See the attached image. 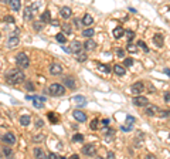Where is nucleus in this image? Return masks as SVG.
Segmentation results:
<instances>
[{
    "label": "nucleus",
    "instance_id": "17",
    "mask_svg": "<svg viewBox=\"0 0 170 159\" xmlns=\"http://www.w3.org/2000/svg\"><path fill=\"white\" fill-rule=\"evenodd\" d=\"M82 24L84 26H92L94 24V17L91 16V14H84V17H82Z\"/></svg>",
    "mask_w": 170,
    "mask_h": 159
},
{
    "label": "nucleus",
    "instance_id": "26",
    "mask_svg": "<svg viewBox=\"0 0 170 159\" xmlns=\"http://www.w3.org/2000/svg\"><path fill=\"white\" fill-rule=\"evenodd\" d=\"M33 104H34V107H36V108H43V107H44V102H43V101H40V99L37 98V95H34Z\"/></svg>",
    "mask_w": 170,
    "mask_h": 159
},
{
    "label": "nucleus",
    "instance_id": "19",
    "mask_svg": "<svg viewBox=\"0 0 170 159\" xmlns=\"http://www.w3.org/2000/svg\"><path fill=\"white\" fill-rule=\"evenodd\" d=\"M60 14H61V17H63V19H70L71 14H72V10H71L70 7H63V9H61V11H60Z\"/></svg>",
    "mask_w": 170,
    "mask_h": 159
},
{
    "label": "nucleus",
    "instance_id": "56",
    "mask_svg": "<svg viewBox=\"0 0 170 159\" xmlns=\"http://www.w3.org/2000/svg\"><path fill=\"white\" fill-rule=\"evenodd\" d=\"M164 74H166V75L170 74V70H169V68H164Z\"/></svg>",
    "mask_w": 170,
    "mask_h": 159
},
{
    "label": "nucleus",
    "instance_id": "10",
    "mask_svg": "<svg viewBox=\"0 0 170 159\" xmlns=\"http://www.w3.org/2000/svg\"><path fill=\"white\" fill-rule=\"evenodd\" d=\"M2 139H3L6 144H9V145H13V144H16V136H14L11 132H7V134H4Z\"/></svg>",
    "mask_w": 170,
    "mask_h": 159
},
{
    "label": "nucleus",
    "instance_id": "53",
    "mask_svg": "<svg viewBox=\"0 0 170 159\" xmlns=\"http://www.w3.org/2000/svg\"><path fill=\"white\" fill-rule=\"evenodd\" d=\"M33 98H34V97H31V95H26V99H27V101H33Z\"/></svg>",
    "mask_w": 170,
    "mask_h": 159
},
{
    "label": "nucleus",
    "instance_id": "31",
    "mask_svg": "<svg viewBox=\"0 0 170 159\" xmlns=\"http://www.w3.org/2000/svg\"><path fill=\"white\" fill-rule=\"evenodd\" d=\"M77 60L80 61V63H84V61L87 60V54H85V51H80L77 54Z\"/></svg>",
    "mask_w": 170,
    "mask_h": 159
},
{
    "label": "nucleus",
    "instance_id": "9",
    "mask_svg": "<svg viewBox=\"0 0 170 159\" xmlns=\"http://www.w3.org/2000/svg\"><path fill=\"white\" fill-rule=\"evenodd\" d=\"M82 44L80 43V41H72V43H71V53H74V54H78V53H80V51H82Z\"/></svg>",
    "mask_w": 170,
    "mask_h": 159
},
{
    "label": "nucleus",
    "instance_id": "24",
    "mask_svg": "<svg viewBox=\"0 0 170 159\" xmlns=\"http://www.w3.org/2000/svg\"><path fill=\"white\" fill-rule=\"evenodd\" d=\"M30 122H31L30 115H23V117H20V124H21L23 126H28V125H30Z\"/></svg>",
    "mask_w": 170,
    "mask_h": 159
},
{
    "label": "nucleus",
    "instance_id": "51",
    "mask_svg": "<svg viewBox=\"0 0 170 159\" xmlns=\"http://www.w3.org/2000/svg\"><path fill=\"white\" fill-rule=\"evenodd\" d=\"M36 125H37V126H38V128H41V126H43V125H44V122H43V121H41V119H37V122H36Z\"/></svg>",
    "mask_w": 170,
    "mask_h": 159
},
{
    "label": "nucleus",
    "instance_id": "4",
    "mask_svg": "<svg viewBox=\"0 0 170 159\" xmlns=\"http://www.w3.org/2000/svg\"><path fill=\"white\" fill-rule=\"evenodd\" d=\"M143 91H145V84L142 81L135 82V84H132V87H130V92L133 95H140Z\"/></svg>",
    "mask_w": 170,
    "mask_h": 159
},
{
    "label": "nucleus",
    "instance_id": "14",
    "mask_svg": "<svg viewBox=\"0 0 170 159\" xmlns=\"http://www.w3.org/2000/svg\"><path fill=\"white\" fill-rule=\"evenodd\" d=\"M72 101L75 102V104H78V107H85V105H87V99H85L84 95H75L72 98Z\"/></svg>",
    "mask_w": 170,
    "mask_h": 159
},
{
    "label": "nucleus",
    "instance_id": "29",
    "mask_svg": "<svg viewBox=\"0 0 170 159\" xmlns=\"http://www.w3.org/2000/svg\"><path fill=\"white\" fill-rule=\"evenodd\" d=\"M55 40L58 41V43H61V44H65V43H67V37H65L64 34H61V33H58V34L55 36Z\"/></svg>",
    "mask_w": 170,
    "mask_h": 159
},
{
    "label": "nucleus",
    "instance_id": "8",
    "mask_svg": "<svg viewBox=\"0 0 170 159\" xmlns=\"http://www.w3.org/2000/svg\"><path fill=\"white\" fill-rule=\"evenodd\" d=\"M82 153H85L87 156H94L95 153H97V148L94 145H87L82 148Z\"/></svg>",
    "mask_w": 170,
    "mask_h": 159
},
{
    "label": "nucleus",
    "instance_id": "35",
    "mask_svg": "<svg viewBox=\"0 0 170 159\" xmlns=\"http://www.w3.org/2000/svg\"><path fill=\"white\" fill-rule=\"evenodd\" d=\"M98 67H99V70H102V71L108 73V74L111 73V67H109V65H107V64H98Z\"/></svg>",
    "mask_w": 170,
    "mask_h": 159
},
{
    "label": "nucleus",
    "instance_id": "46",
    "mask_svg": "<svg viewBox=\"0 0 170 159\" xmlns=\"http://www.w3.org/2000/svg\"><path fill=\"white\" fill-rule=\"evenodd\" d=\"M159 117H162V118H167L169 117V111H159Z\"/></svg>",
    "mask_w": 170,
    "mask_h": 159
},
{
    "label": "nucleus",
    "instance_id": "20",
    "mask_svg": "<svg viewBox=\"0 0 170 159\" xmlns=\"http://www.w3.org/2000/svg\"><path fill=\"white\" fill-rule=\"evenodd\" d=\"M113 71H115V74H116V75H125L126 70H125V67H124V65L115 64V65H113Z\"/></svg>",
    "mask_w": 170,
    "mask_h": 159
},
{
    "label": "nucleus",
    "instance_id": "50",
    "mask_svg": "<svg viewBox=\"0 0 170 159\" xmlns=\"http://www.w3.org/2000/svg\"><path fill=\"white\" fill-rule=\"evenodd\" d=\"M164 101H166V102H170V92H169V91L164 94Z\"/></svg>",
    "mask_w": 170,
    "mask_h": 159
},
{
    "label": "nucleus",
    "instance_id": "23",
    "mask_svg": "<svg viewBox=\"0 0 170 159\" xmlns=\"http://www.w3.org/2000/svg\"><path fill=\"white\" fill-rule=\"evenodd\" d=\"M125 36V30L122 27H116L115 30H113V37L115 38H120Z\"/></svg>",
    "mask_w": 170,
    "mask_h": 159
},
{
    "label": "nucleus",
    "instance_id": "54",
    "mask_svg": "<svg viewBox=\"0 0 170 159\" xmlns=\"http://www.w3.org/2000/svg\"><path fill=\"white\" fill-rule=\"evenodd\" d=\"M19 33H20V31H19V29H16V30L13 31V36H19Z\"/></svg>",
    "mask_w": 170,
    "mask_h": 159
},
{
    "label": "nucleus",
    "instance_id": "30",
    "mask_svg": "<svg viewBox=\"0 0 170 159\" xmlns=\"http://www.w3.org/2000/svg\"><path fill=\"white\" fill-rule=\"evenodd\" d=\"M34 156H36V158H46V155H44V152H43V149L41 148L34 149Z\"/></svg>",
    "mask_w": 170,
    "mask_h": 159
},
{
    "label": "nucleus",
    "instance_id": "21",
    "mask_svg": "<svg viewBox=\"0 0 170 159\" xmlns=\"http://www.w3.org/2000/svg\"><path fill=\"white\" fill-rule=\"evenodd\" d=\"M82 47L85 48V50H94V48L97 47V43H95L94 40H91V38H89V40L85 41V44H82Z\"/></svg>",
    "mask_w": 170,
    "mask_h": 159
},
{
    "label": "nucleus",
    "instance_id": "33",
    "mask_svg": "<svg viewBox=\"0 0 170 159\" xmlns=\"http://www.w3.org/2000/svg\"><path fill=\"white\" fill-rule=\"evenodd\" d=\"M133 129V126H132V124H129V122H126V125H122L120 126V131H124V132H129Z\"/></svg>",
    "mask_w": 170,
    "mask_h": 159
},
{
    "label": "nucleus",
    "instance_id": "43",
    "mask_svg": "<svg viewBox=\"0 0 170 159\" xmlns=\"http://www.w3.org/2000/svg\"><path fill=\"white\" fill-rule=\"evenodd\" d=\"M34 142H41V141H44V135H37L33 138Z\"/></svg>",
    "mask_w": 170,
    "mask_h": 159
},
{
    "label": "nucleus",
    "instance_id": "6",
    "mask_svg": "<svg viewBox=\"0 0 170 159\" xmlns=\"http://www.w3.org/2000/svg\"><path fill=\"white\" fill-rule=\"evenodd\" d=\"M63 70H64L63 65H61V64H57V63H55V64H51V65H50V73H51L53 75H60V74H63Z\"/></svg>",
    "mask_w": 170,
    "mask_h": 159
},
{
    "label": "nucleus",
    "instance_id": "59",
    "mask_svg": "<svg viewBox=\"0 0 170 159\" xmlns=\"http://www.w3.org/2000/svg\"><path fill=\"white\" fill-rule=\"evenodd\" d=\"M0 2H2V3H7V2H9V0H0Z\"/></svg>",
    "mask_w": 170,
    "mask_h": 159
},
{
    "label": "nucleus",
    "instance_id": "28",
    "mask_svg": "<svg viewBox=\"0 0 170 159\" xmlns=\"http://www.w3.org/2000/svg\"><path fill=\"white\" fill-rule=\"evenodd\" d=\"M48 119L51 121V124H58V115L55 112H50L48 114Z\"/></svg>",
    "mask_w": 170,
    "mask_h": 159
},
{
    "label": "nucleus",
    "instance_id": "7",
    "mask_svg": "<svg viewBox=\"0 0 170 159\" xmlns=\"http://www.w3.org/2000/svg\"><path fill=\"white\" fill-rule=\"evenodd\" d=\"M72 115H74V118L77 119L78 122H85V121H87V115H85V112L80 111V109H75V111L72 112Z\"/></svg>",
    "mask_w": 170,
    "mask_h": 159
},
{
    "label": "nucleus",
    "instance_id": "38",
    "mask_svg": "<svg viewBox=\"0 0 170 159\" xmlns=\"http://www.w3.org/2000/svg\"><path fill=\"white\" fill-rule=\"evenodd\" d=\"M34 30H37V31H40V30H43V27H44V24L43 23H38V21H34Z\"/></svg>",
    "mask_w": 170,
    "mask_h": 159
},
{
    "label": "nucleus",
    "instance_id": "1",
    "mask_svg": "<svg viewBox=\"0 0 170 159\" xmlns=\"http://www.w3.org/2000/svg\"><path fill=\"white\" fill-rule=\"evenodd\" d=\"M24 80H26L24 73L21 71V70H17V68L10 70V71L6 74V81L11 85H19V84H21V82H24Z\"/></svg>",
    "mask_w": 170,
    "mask_h": 159
},
{
    "label": "nucleus",
    "instance_id": "41",
    "mask_svg": "<svg viewBox=\"0 0 170 159\" xmlns=\"http://www.w3.org/2000/svg\"><path fill=\"white\" fill-rule=\"evenodd\" d=\"M124 64H125V67H130V65H133V60L132 58H125Z\"/></svg>",
    "mask_w": 170,
    "mask_h": 159
},
{
    "label": "nucleus",
    "instance_id": "36",
    "mask_svg": "<svg viewBox=\"0 0 170 159\" xmlns=\"http://www.w3.org/2000/svg\"><path fill=\"white\" fill-rule=\"evenodd\" d=\"M72 141H74V142H82V141H84V136L81 135V134H77V135L72 136Z\"/></svg>",
    "mask_w": 170,
    "mask_h": 159
},
{
    "label": "nucleus",
    "instance_id": "13",
    "mask_svg": "<svg viewBox=\"0 0 170 159\" xmlns=\"http://www.w3.org/2000/svg\"><path fill=\"white\" fill-rule=\"evenodd\" d=\"M149 117H153V115H157V112H159V108H157L156 105H146V111H145Z\"/></svg>",
    "mask_w": 170,
    "mask_h": 159
},
{
    "label": "nucleus",
    "instance_id": "58",
    "mask_svg": "<svg viewBox=\"0 0 170 159\" xmlns=\"http://www.w3.org/2000/svg\"><path fill=\"white\" fill-rule=\"evenodd\" d=\"M113 156H115V155H113V152H109V153H108V158H113Z\"/></svg>",
    "mask_w": 170,
    "mask_h": 159
},
{
    "label": "nucleus",
    "instance_id": "49",
    "mask_svg": "<svg viewBox=\"0 0 170 159\" xmlns=\"http://www.w3.org/2000/svg\"><path fill=\"white\" fill-rule=\"evenodd\" d=\"M113 134H115V131H113V129H108V131L105 132L103 135H105V136H108V135H113Z\"/></svg>",
    "mask_w": 170,
    "mask_h": 159
},
{
    "label": "nucleus",
    "instance_id": "32",
    "mask_svg": "<svg viewBox=\"0 0 170 159\" xmlns=\"http://www.w3.org/2000/svg\"><path fill=\"white\" fill-rule=\"evenodd\" d=\"M91 129H92V131H95V129H98L99 128V121H98L97 118L95 119H92V121H91Z\"/></svg>",
    "mask_w": 170,
    "mask_h": 159
},
{
    "label": "nucleus",
    "instance_id": "42",
    "mask_svg": "<svg viewBox=\"0 0 170 159\" xmlns=\"http://www.w3.org/2000/svg\"><path fill=\"white\" fill-rule=\"evenodd\" d=\"M116 57H119V58L125 57V51L122 50V48H118V50H116Z\"/></svg>",
    "mask_w": 170,
    "mask_h": 159
},
{
    "label": "nucleus",
    "instance_id": "34",
    "mask_svg": "<svg viewBox=\"0 0 170 159\" xmlns=\"http://www.w3.org/2000/svg\"><path fill=\"white\" fill-rule=\"evenodd\" d=\"M137 47H139V48H142V50H143L145 53H149V48H147V46H146V44H145V41H142V40H140L139 43H137Z\"/></svg>",
    "mask_w": 170,
    "mask_h": 159
},
{
    "label": "nucleus",
    "instance_id": "55",
    "mask_svg": "<svg viewBox=\"0 0 170 159\" xmlns=\"http://www.w3.org/2000/svg\"><path fill=\"white\" fill-rule=\"evenodd\" d=\"M74 24H75V26H80V20H78V19H75V20H74Z\"/></svg>",
    "mask_w": 170,
    "mask_h": 159
},
{
    "label": "nucleus",
    "instance_id": "47",
    "mask_svg": "<svg viewBox=\"0 0 170 159\" xmlns=\"http://www.w3.org/2000/svg\"><path fill=\"white\" fill-rule=\"evenodd\" d=\"M109 124H111L109 119H102V126H103V128H108V126H109Z\"/></svg>",
    "mask_w": 170,
    "mask_h": 159
},
{
    "label": "nucleus",
    "instance_id": "22",
    "mask_svg": "<svg viewBox=\"0 0 170 159\" xmlns=\"http://www.w3.org/2000/svg\"><path fill=\"white\" fill-rule=\"evenodd\" d=\"M40 20L43 21V23H50V21H51V13H50L48 10H46V11H44V13L40 16Z\"/></svg>",
    "mask_w": 170,
    "mask_h": 159
},
{
    "label": "nucleus",
    "instance_id": "39",
    "mask_svg": "<svg viewBox=\"0 0 170 159\" xmlns=\"http://www.w3.org/2000/svg\"><path fill=\"white\" fill-rule=\"evenodd\" d=\"M3 20L6 21V23H9V24H13L14 21H16V20H14V17H13V16H6V17L3 19Z\"/></svg>",
    "mask_w": 170,
    "mask_h": 159
},
{
    "label": "nucleus",
    "instance_id": "40",
    "mask_svg": "<svg viewBox=\"0 0 170 159\" xmlns=\"http://www.w3.org/2000/svg\"><path fill=\"white\" fill-rule=\"evenodd\" d=\"M125 34H126V36H128V38H129V41H130V40H133V38H135V33H133V31H132V30H128V31H125Z\"/></svg>",
    "mask_w": 170,
    "mask_h": 159
},
{
    "label": "nucleus",
    "instance_id": "15",
    "mask_svg": "<svg viewBox=\"0 0 170 159\" xmlns=\"http://www.w3.org/2000/svg\"><path fill=\"white\" fill-rule=\"evenodd\" d=\"M19 43H20V41H19V37H17V36H13V37H10L9 41H7V47L14 48L16 46H19Z\"/></svg>",
    "mask_w": 170,
    "mask_h": 159
},
{
    "label": "nucleus",
    "instance_id": "27",
    "mask_svg": "<svg viewBox=\"0 0 170 159\" xmlns=\"http://www.w3.org/2000/svg\"><path fill=\"white\" fill-rule=\"evenodd\" d=\"M63 31L67 34V36H70V34H72V27H71L70 24L64 23V24H63Z\"/></svg>",
    "mask_w": 170,
    "mask_h": 159
},
{
    "label": "nucleus",
    "instance_id": "48",
    "mask_svg": "<svg viewBox=\"0 0 170 159\" xmlns=\"http://www.w3.org/2000/svg\"><path fill=\"white\" fill-rule=\"evenodd\" d=\"M126 122H129V124H133V122H135V118H133V117H130V115H128V117H126Z\"/></svg>",
    "mask_w": 170,
    "mask_h": 159
},
{
    "label": "nucleus",
    "instance_id": "45",
    "mask_svg": "<svg viewBox=\"0 0 170 159\" xmlns=\"http://www.w3.org/2000/svg\"><path fill=\"white\" fill-rule=\"evenodd\" d=\"M3 153H4L6 156H10L13 152H11V149H10V148H3Z\"/></svg>",
    "mask_w": 170,
    "mask_h": 159
},
{
    "label": "nucleus",
    "instance_id": "37",
    "mask_svg": "<svg viewBox=\"0 0 170 159\" xmlns=\"http://www.w3.org/2000/svg\"><path fill=\"white\" fill-rule=\"evenodd\" d=\"M126 48H128V51H130V53H136V51H137V47H136V46H133L130 41H129V44H128Z\"/></svg>",
    "mask_w": 170,
    "mask_h": 159
},
{
    "label": "nucleus",
    "instance_id": "25",
    "mask_svg": "<svg viewBox=\"0 0 170 159\" xmlns=\"http://www.w3.org/2000/svg\"><path fill=\"white\" fill-rule=\"evenodd\" d=\"M94 34H95V30H94V29H85V30L82 31V36L84 37H88V38H91Z\"/></svg>",
    "mask_w": 170,
    "mask_h": 159
},
{
    "label": "nucleus",
    "instance_id": "16",
    "mask_svg": "<svg viewBox=\"0 0 170 159\" xmlns=\"http://www.w3.org/2000/svg\"><path fill=\"white\" fill-rule=\"evenodd\" d=\"M9 3H10V9L14 11L20 10L21 7V0H9Z\"/></svg>",
    "mask_w": 170,
    "mask_h": 159
},
{
    "label": "nucleus",
    "instance_id": "18",
    "mask_svg": "<svg viewBox=\"0 0 170 159\" xmlns=\"http://www.w3.org/2000/svg\"><path fill=\"white\" fill-rule=\"evenodd\" d=\"M23 17H24V20H33V9H31L30 6H27L26 7V10H24V14H23Z\"/></svg>",
    "mask_w": 170,
    "mask_h": 159
},
{
    "label": "nucleus",
    "instance_id": "5",
    "mask_svg": "<svg viewBox=\"0 0 170 159\" xmlns=\"http://www.w3.org/2000/svg\"><path fill=\"white\" fill-rule=\"evenodd\" d=\"M132 101H133V104L136 105V107H146V105L149 104V99H147L146 97H142V94L135 95Z\"/></svg>",
    "mask_w": 170,
    "mask_h": 159
},
{
    "label": "nucleus",
    "instance_id": "2",
    "mask_svg": "<svg viewBox=\"0 0 170 159\" xmlns=\"http://www.w3.org/2000/svg\"><path fill=\"white\" fill-rule=\"evenodd\" d=\"M48 94L53 95V97H63L65 94V87L61 84H51L48 87Z\"/></svg>",
    "mask_w": 170,
    "mask_h": 159
},
{
    "label": "nucleus",
    "instance_id": "12",
    "mask_svg": "<svg viewBox=\"0 0 170 159\" xmlns=\"http://www.w3.org/2000/svg\"><path fill=\"white\" fill-rule=\"evenodd\" d=\"M63 85H65V87L70 88V90H74V88H75V80H74L72 77H65L63 80Z\"/></svg>",
    "mask_w": 170,
    "mask_h": 159
},
{
    "label": "nucleus",
    "instance_id": "11",
    "mask_svg": "<svg viewBox=\"0 0 170 159\" xmlns=\"http://www.w3.org/2000/svg\"><path fill=\"white\" fill-rule=\"evenodd\" d=\"M153 44H156L157 47H163V44H164V37L162 36L160 33H156L153 36Z\"/></svg>",
    "mask_w": 170,
    "mask_h": 159
},
{
    "label": "nucleus",
    "instance_id": "44",
    "mask_svg": "<svg viewBox=\"0 0 170 159\" xmlns=\"http://www.w3.org/2000/svg\"><path fill=\"white\" fill-rule=\"evenodd\" d=\"M26 90H28V91H34V84H33V82H27V84H26Z\"/></svg>",
    "mask_w": 170,
    "mask_h": 159
},
{
    "label": "nucleus",
    "instance_id": "57",
    "mask_svg": "<svg viewBox=\"0 0 170 159\" xmlns=\"http://www.w3.org/2000/svg\"><path fill=\"white\" fill-rule=\"evenodd\" d=\"M63 48H64V51H67V53H71V50H70L68 47H64V46H63Z\"/></svg>",
    "mask_w": 170,
    "mask_h": 159
},
{
    "label": "nucleus",
    "instance_id": "52",
    "mask_svg": "<svg viewBox=\"0 0 170 159\" xmlns=\"http://www.w3.org/2000/svg\"><path fill=\"white\" fill-rule=\"evenodd\" d=\"M48 158H54V159H57V158H60V155H57V153H48Z\"/></svg>",
    "mask_w": 170,
    "mask_h": 159
},
{
    "label": "nucleus",
    "instance_id": "3",
    "mask_svg": "<svg viewBox=\"0 0 170 159\" xmlns=\"http://www.w3.org/2000/svg\"><path fill=\"white\" fill-rule=\"evenodd\" d=\"M16 63H17V67H20V68H27V67H28V64H30V61H28V57H27L26 53H20V54H17Z\"/></svg>",
    "mask_w": 170,
    "mask_h": 159
}]
</instances>
